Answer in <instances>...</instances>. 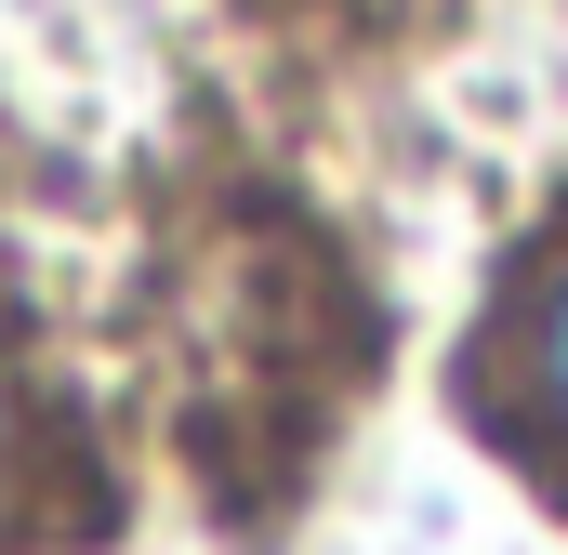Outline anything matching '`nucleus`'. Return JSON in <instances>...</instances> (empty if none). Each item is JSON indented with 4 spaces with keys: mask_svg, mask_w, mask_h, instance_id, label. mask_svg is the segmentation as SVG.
Masks as SVG:
<instances>
[{
    "mask_svg": "<svg viewBox=\"0 0 568 555\" xmlns=\"http://www.w3.org/2000/svg\"><path fill=\"white\" fill-rule=\"evenodd\" d=\"M542 411L568 423V278H556V304H542Z\"/></svg>",
    "mask_w": 568,
    "mask_h": 555,
    "instance_id": "obj_1",
    "label": "nucleus"
}]
</instances>
